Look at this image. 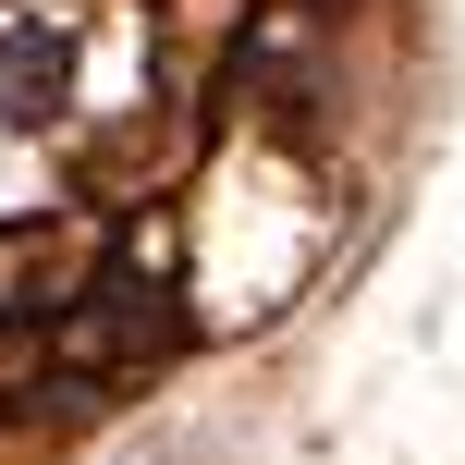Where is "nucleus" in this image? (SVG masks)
I'll list each match as a JSON object with an SVG mask.
<instances>
[{
  "mask_svg": "<svg viewBox=\"0 0 465 465\" xmlns=\"http://www.w3.org/2000/svg\"><path fill=\"white\" fill-rule=\"evenodd\" d=\"M74 74H86V49L62 13H0V135H49L74 111Z\"/></svg>",
  "mask_w": 465,
  "mask_h": 465,
  "instance_id": "1",
  "label": "nucleus"
}]
</instances>
